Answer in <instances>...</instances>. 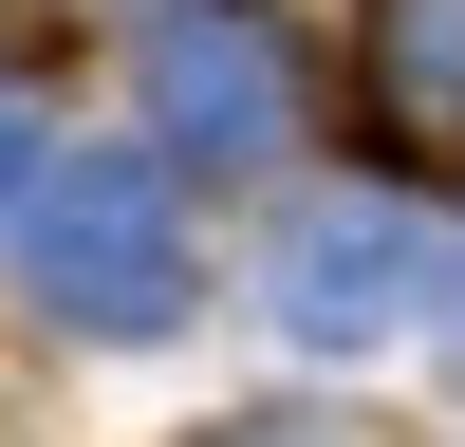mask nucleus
<instances>
[{
    "instance_id": "nucleus-1",
    "label": "nucleus",
    "mask_w": 465,
    "mask_h": 447,
    "mask_svg": "<svg viewBox=\"0 0 465 447\" xmlns=\"http://www.w3.org/2000/svg\"><path fill=\"white\" fill-rule=\"evenodd\" d=\"M37 298H74V317H149V298H168V205H149L131 168H74L56 205H37Z\"/></svg>"
}]
</instances>
